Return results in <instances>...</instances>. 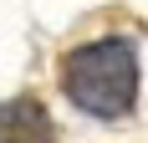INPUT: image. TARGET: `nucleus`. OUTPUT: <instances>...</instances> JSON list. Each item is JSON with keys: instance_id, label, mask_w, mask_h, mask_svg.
<instances>
[{"instance_id": "nucleus-1", "label": "nucleus", "mask_w": 148, "mask_h": 143, "mask_svg": "<svg viewBox=\"0 0 148 143\" xmlns=\"http://www.w3.org/2000/svg\"><path fill=\"white\" fill-rule=\"evenodd\" d=\"M66 92L82 113L123 118L138 97V56L128 41H92L66 61Z\"/></svg>"}, {"instance_id": "nucleus-2", "label": "nucleus", "mask_w": 148, "mask_h": 143, "mask_svg": "<svg viewBox=\"0 0 148 143\" xmlns=\"http://www.w3.org/2000/svg\"><path fill=\"white\" fill-rule=\"evenodd\" d=\"M0 143H51V123L36 102L0 107Z\"/></svg>"}]
</instances>
